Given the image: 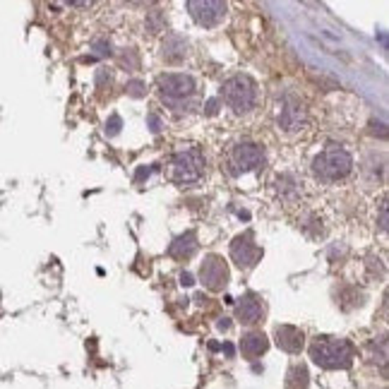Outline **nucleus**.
Returning a JSON list of instances; mask_svg holds the SVG:
<instances>
[{
	"instance_id": "obj_1",
	"label": "nucleus",
	"mask_w": 389,
	"mask_h": 389,
	"mask_svg": "<svg viewBox=\"0 0 389 389\" xmlns=\"http://www.w3.org/2000/svg\"><path fill=\"white\" fill-rule=\"evenodd\" d=\"M354 344L339 336H317L310 344V358L324 370H346L354 363Z\"/></svg>"
},
{
	"instance_id": "obj_2",
	"label": "nucleus",
	"mask_w": 389,
	"mask_h": 389,
	"mask_svg": "<svg viewBox=\"0 0 389 389\" xmlns=\"http://www.w3.org/2000/svg\"><path fill=\"white\" fill-rule=\"evenodd\" d=\"M354 171V156L349 154V149H344L341 144H329L327 149H322L315 159H312V173L317 175L324 183L332 180H341Z\"/></svg>"
},
{
	"instance_id": "obj_3",
	"label": "nucleus",
	"mask_w": 389,
	"mask_h": 389,
	"mask_svg": "<svg viewBox=\"0 0 389 389\" xmlns=\"http://www.w3.org/2000/svg\"><path fill=\"white\" fill-rule=\"evenodd\" d=\"M159 94L161 99L171 106L173 111L178 113H187L190 109L187 106H192V94H194V77L192 75H185V72H166L159 77Z\"/></svg>"
},
{
	"instance_id": "obj_4",
	"label": "nucleus",
	"mask_w": 389,
	"mask_h": 389,
	"mask_svg": "<svg viewBox=\"0 0 389 389\" xmlns=\"http://www.w3.org/2000/svg\"><path fill=\"white\" fill-rule=\"evenodd\" d=\"M221 99L234 113H248L257 104V82L250 75H234L221 84Z\"/></svg>"
},
{
	"instance_id": "obj_5",
	"label": "nucleus",
	"mask_w": 389,
	"mask_h": 389,
	"mask_svg": "<svg viewBox=\"0 0 389 389\" xmlns=\"http://www.w3.org/2000/svg\"><path fill=\"white\" fill-rule=\"evenodd\" d=\"M173 180L180 185L197 183L204 175V154L197 144H185L173 154Z\"/></svg>"
},
{
	"instance_id": "obj_6",
	"label": "nucleus",
	"mask_w": 389,
	"mask_h": 389,
	"mask_svg": "<svg viewBox=\"0 0 389 389\" xmlns=\"http://www.w3.org/2000/svg\"><path fill=\"white\" fill-rule=\"evenodd\" d=\"M262 164H265V152H262L260 144L255 142H236L234 147L229 149V154H226V171L229 175H238L243 173H250V171H257Z\"/></svg>"
},
{
	"instance_id": "obj_7",
	"label": "nucleus",
	"mask_w": 389,
	"mask_h": 389,
	"mask_svg": "<svg viewBox=\"0 0 389 389\" xmlns=\"http://www.w3.org/2000/svg\"><path fill=\"white\" fill-rule=\"evenodd\" d=\"M185 8L199 27H217L226 17L229 5L224 0H187Z\"/></svg>"
},
{
	"instance_id": "obj_8",
	"label": "nucleus",
	"mask_w": 389,
	"mask_h": 389,
	"mask_svg": "<svg viewBox=\"0 0 389 389\" xmlns=\"http://www.w3.org/2000/svg\"><path fill=\"white\" fill-rule=\"evenodd\" d=\"M199 281L209 288V291H224L231 281V272H229V265L224 262V257L219 255H207L202 267H199Z\"/></svg>"
},
{
	"instance_id": "obj_9",
	"label": "nucleus",
	"mask_w": 389,
	"mask_h": 389,
	"mask_svg": "<svg viewBox=\"0 0 389 389\" xmlns=\"http://www.w3.org/2000/svg\"><path fill=\"white\" fill-rule=\"evenodd\" d=\"M231 257H234V262L241 269H253L257 262H260L262 250L255 243L253 236L243 234V236L234 238V243H231Z\"/></svg>"
},
{
	"instance_id": "obj_10",
	"label": "nucleus",
	"mask_w": 389,
	"mask_h": 389,
	"mask_svg": "<svg viewBox=\"0 0 389 389\" xmlns=\"http://www.w3.org/2000/svg\"><path fill=\"white\" fill-rule=\"evenodd\" d=\"M305 125V109L293 94H286L281 102V113H279V128L284 133H298Z\"/></svg>"
},
{
	"instance_id": "obj_11",
	"label": "nucleus",
	"mask_w": 389,
	"mask_h": 389,
	"mask_svg": "<svg viewBox=\"0 0 389 389\" xmlns=\"http://www.w3.org/2000/svg\"><path fill=\"white\" fill-rule=\"evenodd\" d=\"M236 317L241 324H257L265 317V303H262V298L255 296V293H246V296L236 303Z\"/></svg>"
},
{
	"instance_id": "obj_12",
	"label": "nucleus",
	"mask_w": 389,
	"mask_h": 389,
	"mask_svg": "<svg viewBox=\"0 0 389 389\" xmlns=\"http://www.w3.org/2000/svg\"><path fill=\"white\" fill-rule=\"evenodd\" d=\"M274 336H277V346L286 354H300L305 346V334L293 324H281L274 332Z\"/></svg>"
},
{
	"instance_id": "obj_13",
	"label": "nucleus",
	"mask_w": 389,
	"mask_h": 389,
	"mask_svg": "<svg viewBox=\"0 0 389 389\" xmlns=\"http://www.w3.org/2000/svg\"><path fill=\"white\" fill-rule=\"evenodd\" d=\"M187 39L183 34H178V31H171V34H166L164 43H161V55H164L166 62H180L187 55Z\"/></svg>"
},
{
	"instance_id": "obj_14",
	"label": "nucleus",
	"mask_w": 389,
	"mask_h": 389,
	"mask_svg": "<svg viewBox=\"0 0 389 389\" xmlns=\"http://www.w3.org/2000/svg\"><path fill=\"white\" fill-rule=\"evenodd\" d=\"M269 349V339L262 332H248L241 339V351L248 361H257L260 356H265Z\"/></svg>"
},
{
	"instance_id": "obj_15",
	"label": "nucleus",
	"mask_w": 389,
	"mask_h": 389,
	"mask_svg": "<svg viewBox=\"0 0 389 389\" xmlns=\"http://www.w3.org/2000/svg\"><path fill=\"white\" fill-rule=\"evenodd\" d=\"M197 248H199L197 236H194L192 231H187V234L178 236L171 246H168V255L175 257V260H187V257H192L197 253Z\"/></svg>"
},
{
	"instance_id": "obj_16",
	"label": "nucleus",
	"mask_w": 389,
	"mask_h": 389,
	"mask_svg": "<svg viewBox=\"0 0 389 389\" xmlns=\"http://www.w3.org/2000/svg\"><path fill=\"white\" fill-rule=\"evenodd\" d=\"M277 190L284 199H296L300 194V183L296 178H293L291 173H284L277 178Z\"/></svg>"
},
{
	"instance_id": "obj_17",
	"label": "nucleus",
	"mask_w": 389,
	"mask_h": 389,
	"mask_svg": "<svg viewBox=\"0 0 389 389\" xmlns=\"http://www.w3.org/2000/svg\"><path fill=\"white\" fill-rule=\"evenodd\" d=\"M310 385V375L305 366H293L286 375V389H307Z\"/></svg>"
},
{
	"instance_id": "obj_18",
	"label": "nucleus",
	"mask_w": 389,
	"mask_h": 389,
	"mask_svg": "<svg viewBox=\"0 0 389 389\" xmlns=\"http://www.w3.org/2000/svg\"><path fill=\"white\" fill-rule=\"evenodd\" d=\"M166 29V15L161 10H154L147 15V31L149 34H159V31Z\"/></svg>"
},
{
	"instance_id": "obj_19",
	"label": "nucleus",
	"mask_w": 389,
	"mask_h": 389,
	"mask_svg": "<svg viewBox=\"0 0 389 389\" xmlns=\"http://www.w3.org/2000/svg\"><path fill=\"white\" fill-rule=\"evenodd\" d=\"M125 92H128V97H133V99H142L144 94H147V84H144L142 80H130Z\"/></svg>"
},
{
	"instance_id": "obj_20",
	"label": "nucleus",
	"mask_w": 389,
	"mask_h": 389,
	"mask_svg": "<svg viewBox=\"0 0 389 389\" xmlns=\"http://www.w3.org/2000/svg\"><path fill=\"white\" fill-rule=\"evenodd\" d=\"M121 62L128 67V70H137V67H140V58H137L135 48H125L123 55H121Z\"/></svg>"
},
{
	"instance_id": "obj_21",
	"label": "nucleus",
	"mask_w": 389,
	"mask_h": 389,
	"mask_svg": "<svg viewBox=\"0 0 389 389\" xmlns=\"http://www.w3.org/2000/svg\"><path fill=\"white\" fill-rule=\"evenodd\" d=\"M121 128H123L121 116H111L109 121H106V135L109 137H116L118 133H121Z\"/></svg>"
},
{
	"instance_id": "obj_22",
	"label": "nucleus",
	"mask_w": 389,
	"mask_h": 389,
	"mask_svg": "<svg viewBox=\"0 0 389 389\" xmlns=\"http://www.w3.org/2000/svg\"><path fill=\"white\" fill-rule=\"evenodd\" d=\"M94 53L102 55V58H109V55L113 53V48H111L109 41H94Z\"/></svg>"
},
{
	"instance_id": "obj_23",
	"label": "nucleus",
	"mask_w": 389,
	"mask_h": 389,
	"mask_svg": "<svg viewBox=\"0 0 389 389\" xmlns=\"http://www.w3.org/2000/svg\"><path fill=\"white\" fill-rule=\"evenodd\" d=\"M113 82V75L106 70V67H99L97 70V87H106Z\"/></svg>"
},
{
	"instance_id": "obj_24",
	"label": "nucleus",
	"mask_w": 389,
	"mask_h": 389,
	"mask_svg": "<svg viewBox=\"0 0 389 389\" xmlns=\"http://www.w3.org/2000/svg\"><path fill=\"white\" fill-rule=\"evenodd\" d=\"M147 123H149V128H152V133H161V118L156 116V113H149L147 116Z\"/></svg>"
},
{
	"instance_id": "obj_25",
	"label": "nucleus",
	"mask_w": 389,
	"mask_h": 389,
	"mask_svg": "<svg viewBox=\"0 0 389 389\" xmlns=\"http://www.w3.org/2000/svg\"><path fill=\"white\" fill-rule=\"evenodd\" d=\"M204 113L207 116H217L219 113V99H209V102L204 104Z\"/></svg>"
},
{
	"instance_id": "obj_26",
	"label": "nucleus",
	"mask_w": 389,
	"mask_h": 389,
	"mask_svg": "<svg viewBox=\"0 0 389 389\" xmlns=\"http://www.w3.org/2000/svg\"><path fill=\"white\" fill-rule=\"evenodd\" d=\"M156 171V168H137V173H135V180H137V183H140V180H144V178H149V175H152Z\"/></svg>"
},
{
	"instance_id": "obj_27",
	"label": "nucleus",
	"mask_w": 389,
	"mask_h": 389,
	"mask_svg": "<svg viewBox=\"0 0 389 389\" xmlns=\"http://www.w3.org/2000/svg\"><path fill=\"white\" fill-rule=\"evenodd\" d=\"M180 284H183V286H192V284H194L192 274H190V272H183V274H180Z\"/></svg>"
},
{
	"instance_id": "obj_28",
	"label": "nucleus",
	"mask_w": 389,
	"mask_h": 389,
	"mask_svg": "<svg viewBox=\"0 0 389 389\" xmlns=\"http://www.w3.org/2000/svg\"><path fill=\"white\" fill-rule=\"evenodd\" d=\"M380 226H382V231H387V204H382V212H380Z\"/></svg>"
},
{
	"instance_id": "obj_29",
	"label": "nucleus",
	"mask_w": 389,
	"mask_h": 389,
	"mask_svg": "<svg viewBox=\"0 0 389 389\" xmlns=\"http://www.w3.org/2000/svg\"><path fill=\"white\" fill-rule=\"evenodd\" d=\"M229 327H231V322H229V319L224 317L221 322H219V329H229Z\"/></svg>"
},
{
	"instance_id": "obj_30",
	"label": "nucleus",
	"mask_w": 389,
	"mask_h": 389,
	"mask_svg": "<svg viewBox=\"0 0 389 389\" xmlns=\"http://www.w3.org/2000/svg\"><path fill=\"white\" fill-rule=\"evenodd\" d=\"M224 351H226V356H234V346H231V344H226Z\"/></svg>"
}]
</instances>
